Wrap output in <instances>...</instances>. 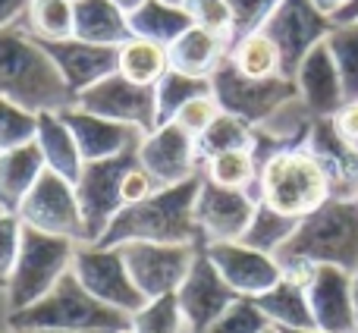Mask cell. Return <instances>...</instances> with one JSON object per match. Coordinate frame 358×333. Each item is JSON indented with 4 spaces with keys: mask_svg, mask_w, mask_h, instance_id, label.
Returning <instances> with one entry per match:
<instances>
[{
    "mask_svg": "<svg viewBox=\"0 0 358 333\" xmlns=\"http://www.w3.org/2000/svg\"><path fill=\"white\" fill-rule=\"evenodd\" d=\"M261 309V315L267 318V324L277 330H311L315 318H311V305H308V292L302 283L283 277L277 286L264 292V296L252 299Z\"/></svg>",
    "mask_w": 358,
    "mask_h": 333,
    "instance_id": "obj_27",
    "label": "cell"
},
{
    "mask_svg": "<svg viewBox=\"0 0 358 333\" xmlns=\"http://www.w3.org/2000/svg\"><path fill=\"white\" fill-rule=\"evenodd\" d=\"M16 217L22 220V227L63 236L73 242H85V223H82V211L76 201V189L69 179L57 176L54 170H44L38 176V183L19 204Z\"/></svg>",
    "mask_w": 358,
    "mask_h": 333,
    "instance_id": "obj_10",
    "label": "cell"
},
{
    "mask_svg": "<svg viewBox=\"0 0 358 333\" xmlns=\"http://www.w3.org/2000/svg\"><path fill=\"white\" fill-rule=\"evenodd\" d=\"M258 208V198L242 189H223L201 176V189L195 198V223L201 233V246L210 242H239Z\"/></svg>",
    "mask_w": 358,
    "mask_h": 333,
    "instance_id": "obj_13",
    "label": "cell"
},
{
    "mask_svg": "<svg viewBox=\"0 0 358 333\" xmlns=\"http://www.w3.org/2000/svg\"><path fill=\"white\" fill-rule=\"evenodd\" d=\"M311 3H315L317 13H324L327 19H336L349 6V0H311Z\"/></svg>",
    "mask_w": 358,
    "mask_h": 333,
    "instance_id": "obj_47",
    "label": "cell"
},
{
    "mask_svg": "<svg viewBox=\"0 0 358 333\" xmlns=\"http://www.w3.org/2000/svg\"><path fill=\"white\" fill-rule=\"evenodd\" d=\"M198 161H210V157L223 155V151H242L255 148V126L245 120L233 117V113H217V120L195 139Z\"/></svg>",
    "mask_w": 358,
    "mask_h": 333,
    "instance_id": "obj_32",
    "label": "cell"
},
{
    "mask_svg": "<svg viewBox=\"0 0 358 333\" xmlns=\"http://www.w3.org/2000/svg\"><path fill=\"white\" fill-rule=\"evenodd\" d=\"M336 19H358V0H349V6Z\"/></svg>",
    "mask_w": 358,
    "mask_h": 333,
    "instance_id": "obj_50",
    "label": "cell"
},
{
    "mask_svg": "<svg viewBox=\"0 0 358 333\" xmlns=\"http://www.w3.org/2000/svg\"><path fill=\"white\" fill-rule=\"evenodd\" d=\"M283 277L308 283L317 264H334L352 274L358 267V201L355 198H327L317 211L302 217L277 255Z\"/></svg>",
    "mask_w": 358,
    "mask_h": 333,
    "instance_id": "obj_1",
    "label": "cell"
},
{
    "mask_svg": "<svg viewBox=\"0 0 358 333\" xmlns=\"http://www.w3.org/2000/svg\"><path fill=\"white\" fill-rule=\"evenodd\" d=\"M229 6V22H233V41L245 38L252 31H261L271 16L277 13L280 0H227Z\"/></svg>",
    "mask_w": 358,
    "mask_h": 333,
    "instance_id": "obj_38",
    "label": "cell"
},
{
    "mask_svg": "<svg viewBox=\"0 0 358 333\" xmlns=\"http://www.w3.org/2000/svg\"><path fill=\"white\" fill-rule=\"evenodd\" d=\"M201 176L210 183L223 185V189H242L255 195V179H258V161H255L252 148L242 151H223V155L210 157L201 164Z\"/></svg>",
    "mask_w": 358,
    "mask_h": 333,
    "instance_id": "obj_34",
    "label": "cell"
},
{
    "mask_svg": "<svg viewBox=\"0 0 358 333\" xmlns=\"http://www.w3.org/2000/svg\"><path fill=\"white\" fill-rule=\"evenodd\" d=\"M0 98L29 113H60L76 104V94L57 73L48 50L22 29V22L0 29Z\"/></svg>",
    "mask_w": 358,
    "mask_h": 333,
    "instance_id": "obj_3",
    "label": "cell"
},
{
    "mask_svg": "<svg viewBox=\"0 0 358 333\" xmlns=\"http://www.w3.org/2000/svg\"><path fill=\"white\" fill-rule=\"evenodd\" d=\"M19 239H22V220L16 214L0 211V290H6V280H10L13 264H16Z\"/></svg>",
    "mask_w": 358,
    "mask_h": 333,
    "instance_id": "obj_43",
    "label": "cell"
},
{
    "mask_svg": "<svg viewBox=\"0 0 358 333\" xmlns=\"http://www.w3.org/2000/svg\"><path fill=\"white\" fill-rule=\"evenodd\" d=\"M48 57L54 60L57 73L63 76L66 88L79 98L101 79L117 73V48H104V44L79 41V38H63V41H41Z\"/></svg>",
    "mask_w": 358,
    "mask_h": 333,
    "instance_id": "obj_19",
    "label": "cell"
},
{
    "mask_svg": "<svg viewBox=\"0 0 358 333\" xmlns=\"http://www.w3.org/2000/svg\"><path fill=\"white\" fill-rule=\"evenodd\" d=\"M352 309H355V333H358V267L352 271Z\"/></svg>",
    "mask_w": 358,
    "mask_h": 333,
    "instance_id": "obj_48",
    "label": "cell"
},
{
    "mask_svg": "<svg viewBox=\"0 0 358 333\" xmlns=\"http://www.w3.org/2000/svg\"><path fill=\"white\" fill-rule=\"evenodd\" d=\"M136 161L142 170H148V176L157 185H176L201 173L195 139L173 120L142 136L136 148Z\"/></svg>",
    "mask_w": 358,
    "mask_h": 333,
    "instance_id": "obj_15",
    "label": "cell"
},
{
    "mask_svg": "<svg viewBox=\"0 0 358 333\" xmlns=\"http://www.w3.org/2000/svg\"><path fill=\"white\" fill-rule=\"evenodd\" d=\"M227 60L239 69L248 79H273V76H283V57L280 48L264 29L252 31L245 38H236L229 44Z\"/></svg>",
    "mask_w": 358,
    "mask_h": 333,
    "instance_id": "obj_30",
    "label": "cell"
},
{
    "mask_svg": "<svg viewBox=\"0 0 358 333\" xmlns=\"http://www.w3.org/2000/svg\"><path fill=\"white\" fill-rule=\"evenodd\" d=\"M22 29L35 41H63L73 38V0H29Z\"/></svg>",
    "mask_w": 358,
    "mask_h": 333,
    "instance_id": "obj_33",
    "label": "cell"
},
{
    "mask_svg": "<svg viewBox=\"0 0 358 333\" xmlns=\"http://www.w3.org/2000/svg\"><path fill=\"white\" fill-rule=\"evenodd\" d=\"M308 305L315 327L324 333H355V309H352V274L334 264H317L311 271Z\"/></svg>",
    "mask_w": 358,
    "mask_h": 333,
    "instance_id": "obj_18",
    "label": "cell"
},
{
    "mask_svg": "<svg viewBox=\"0 0 358 333\" xmlns=\"http://www.w3.org/2000/svg\"><path fill=\"white\" fill-rule=\"evenodd\" d=\"M217 113H220V104L214 101V94H201V98L189 101V104H185L182 111L176 113L173 123L182 126V129L189 132L192 139H198V136H201V132L217 120Z\"/></svg>",
    "mask_w": 358,
    "mask_h": 333,
    "instance_id": "obj_42",
    "label": "cell"
},
{
    "mask_svg": "<svg viewBox=\"0 0 358 333\" xmlns=\"http://www.w3.org/2000/svg\"><path fill=\"white\" fill-rule=\"evenodd\" d=\"M330 25H334V19L317 13V6L311 0H280L277 13L264 25V31L277 41L286 79H292L299 63L305 60V54L327 38Z\"/></svg>",
    "mask_w": 358,
    "mask_h": 333,
    "instance_id": "obj_14",
    "label": "cell"
},
{
    "mask_svg": "<svg viewBox=\"0 0 358 333\" xmlns=\"http://www.w3.org/2000/svg\"><path fill=\"white\" fill-rule=\"evenodd\" d=\"M227 54H229V38L214 35L208 29H198V25L185 29L167 48L170 69L185 76H198V79H210V73L227 60Z\"/></svg>",
    "mask_w": 358,
    "mask_h": 333,
    "instance_id": "obj_24",
    "label": "cell"
},
{
    "mask_svg": "<svg viewBox=\"0 0 358 333\" xmlns=\"http://www.w3.org/2000/svg\"><path fill=\"white\" fill-rule=\"evenodd\" d=\"M6 333H73V330H6Z\"/></svg>",
    "mask_w": 358,
    "mask_h": 333,
    "instance_id": "obj_51",
    "label": "cell"
},
{
    "mask_svg": "<svg viewBox=\"0 0 358 333\" xmlns=\"http://www.w3.org/2000/svg\"><path fill=\"white\" fill-rule=\"evenodd\" d=\"M82 286L92 292L98 302L110 305V309L123 311V315H136L148 299L138 292V286L132 283L129 271H126L123 252L117 246H98V242H79L73 255V267Z\"/></svg>",
    "mask_w": 358,
    "mask_h": 333,
    "instance_id": "obj_8",
    "label": "cell"
},
{
    "mask_svg": "<svg viewBox=\"0 0 358 333\" xmlns=\"http://www.w3.org/2000/svg\"><path fill=\"white\" fill-rule=\"evenodd\" d=\"M129 330L132 333H182V330H189L176 292L161 296V299H148V302L129 318Z\"/></svg>",
    "mask_w": 358,
    "mask_h": 333,
    "instance_id": "obj_37",
    "label": "cell"
},
{
    "mask_svg": "<svg viewBox=\"0 0 358 333\" xmlns=\"http://www.w3.org/2000/svg\"><path fill=\"white\" fill-rule=\"evenodd\" d=\"M355 201H358V195H355Z\"/></svg>",
    "mask_w": 358,
    "mask_h": 333,
    "instance_id": "obj_56",
    "label": "cell"
},
{
    "mask_svg": "<svg viewBox=\"0 0 358 333\" xmlns=\"http://www.w3.org/2000/svg\"><path fill=\"white\" fill-rule=\"evenodd\" d=\"M210 94V79H198V76H185L176 69H167L161 82L155 85V98H157V126L170 123L189 101Z\"/></svg>",
    "mask_w": 358,
    "mask_h": 333,
    "instance_id": "obj_36",
    "label": "cell"
},
{
    "mask_svg": "<svg viewBox=\"0 0 358 333\" xmlns=\"http://www.w3.org/2000/svg\"><path fill=\"white\" fill-rule=\"evenodd\" d=\"M267 327L271 324H267V318L261 315V309L252 299H236L204 333H261Z\"/></svg>",
    "mask_w": 358,
    "mask_h": 333,
    "instance_id": "obj_39",
    "label": "cell"
},
{
    "mask_svg": "<svg viewBox=\"0 0 358 333\" xmlns=\"http://www.w3.org/2000/svg\"><path fill=\"white\" fill-rule=\"evenodd\" d=\"M176 299H179V309H182L189 333H204L239 296H236L227 286V280L217 274V267L210 264L204 248H198L182 286L176 290Z\"/></svg>",
    "mask_w": 358,
    "mask_h": 333,
    "instance_id": "obj_17",
    "label": "cell"
},
{
    "mask_svg": "<svg viewBox=\"0 0 358 333\" xmlns=\"http://www.w3.org/2000/svg\"><path fill=\"white\" fill-rule=\"evenodd\" d=\"M161 189V185L155 183V179L148 176V170H142L138 161L129 166V173L123 176V208L126 204H136V201H145L148 195H155V192Z\"/></svg>",
    "mask_w": 358,
    "mask_h": 333,
    "instance_id": "obj_44",
    "label": "cell"
},
{
    "mask_svg": "<svg viewBox=\"0 0 358 333\" xmlns=\"http://www.w3.org/2000/svg\"><path fill=\"white\" fill-rule=\"evenodd\" d=\"M201 248L239 299H258L283 280L277 258L245 246V242H210Z\"/></svg>",
    "mask_w": 358,
    "mask_h": 333,
    "instance_id": "obj_16",
    "label": "cell"
},
{
    "mask_svg": "<svg viewBox=\"0 0 358 333\" xmlns=\"http://www.w3.org/2000/svg\"><path fill=\"white\" fill-rule=\"evenodd\" d=\"M10 330H73V333H117L129 327V315L98 302L85 286L66 271L57 286L31 302L29 309L10 311Z\"/></svg>",
    "mask_w": 358,
    "mask_h": 333,
    "instance_id": "obj_4",
    "label": "cell"
},
{
    "mask_svg": "<svg viewBox=\"0 0 358 333\" xmlns=\"http://www.w3.org/2000/svg\"><path fill=\"white\" fill-rule=\"evenodd\" d=\"M210 94L220 104L223 113L245 120L252 126H261L286 104L296 98V82L286 76H273V79H248L229 60L210 73Z\"/></svg>",
    "mask_w": 358,
    "mask_h": 333,
    "instance_id": "obj_7",
    "label": "cell"
},
{
    "mask_svg": "<svg viewBox=\"0 0 358 333\" xmlns=\"http://www.w3.org/2000/svg\"><path fill=\"white\" fill-rule=\"evenodd\" d=\"M167 3H176V6H182V3H185V0H167Z\"/></svg>",
    "mask_w": 358,
    "mask_h": 333,
    "instance_id": "obj_53",
    "label": "cell"
},
{
    "mask_svg": "<svg viewBox=\"0 0 358 333\" xmlns=\"http://www.w3.org/2000/svg\"><path fill=\"white\" fill-rule=\"evenodd\" d=\"M44 170L48 166H44V157L35 142L0 151V211L16 214L22 198L31 192V185L38 183Z\"/></svg>",
    "mask_w": 358,
    "mask_h": 333,
    "instance_id": "obj_26",
    "label": "cell"
},
{
    "mask_svg": "<svg viewBox=\"0 0 358 333\" xmlns=\"http://www.w3.org/2000/svg\"><path fill=\"white\" fill-rule=\"evenodd\" d=\"M280 333H324V330H317V327H311V330H280Z\"/></svg>",
    "mask_w": 358,
    "mask_h": 333,
    "instance_id": "obj_52",
    "label": "cell"
},
{
    "mask_svg": "<svg viewBox=\"0 0 358 333\" xmlns=\"http://www.w3.org/2000/svg\"><path fill=\"white\" fill-rule=\"evenodd\" d=\"M73 38L104 48H120L129 31V16L113 0H73Z\"/></svg>",
    "mask_w": 358,
    "mask_h": 333,
    "instance_id": "obj_25",
    "label": "cell"
},
{
    "mask_svg": "<svg viewBox=\"0 0 358 333\" xmlns=\"http://www.w3.org/2000/svg\"><path fill=\"white\" fill-rule=\"evenodd\" d=\"M123 252L126 271L145 299L170 296L182 286L192 261L201 246H164V242H126Z\"/></svg>",
    "mask_w": 358,
    "mask_h": 333,
    "instance_id": "obj_11",
    "label": "cell"
},
{
    "mask_svg": "<svg viewBox=\"0 0 358 333\" xmlns=\"http://www.w3.org/2000/svg\"><path fill=\"white\" fill-rule=\"evenodd\" d=\"M334 126H336V132L358 151V101L343 104V111L334 117Z\"/></svg>",
    "mask_w": 358,
    "mask_h": 333,
    "instance_id": "obj_45",
    "label": "cell"
},
{
    "mask_svg": "<svg viewBox=\"0 0 358 333\" xmlns=\"http://www.w3.org/2000/svg\"><path fill=\"white\" fill-rule=\"evenodd\" d=\"M25 6H29V0H0V29L22 22Z\"/></svg>",
    "mask_w": 358,
    "mask_h": 333,
    "instance_id": "obj_46",
    "label": "cell"
},
{
    "mask_svg": "<svg viewBox=\"0 0 358 333\" xmlns=\"http://www.w3.org/2000/svg\"><path fill=\"white\" fill-rule=\"evenodd\" d=\"M255 198L286 217H308L330 195V183L308 148H286L258 164Z\"/></svg>",
    "mask_w": 358,
    "mask_h": 333,
    "instance_id": "obj_5",
    "label": "cell"
},
{
    "mask_svg": "<svg viewBox=\"0 0 358 333\" xmlns=\"http://www.w3.org/2000/svg\"><path fill=\"white\" fill-rule=\"evenodd\" d=\"M308 155L321 164L334 198L358 195V151L336 132L334 120H315L305 139Z\"/></svg>",
    "mask_w": 358,
    "mask_h": 333,
    "instance_id": "obj_22",
    "label": "cell"
},
{
    "mask_svg": "<svg viewBox=\"0 0 358 333\" xmlns=\"http://www.w3.org/2000/svg\"><path fill=\"white\" fill-rule=\"evenodd\" d=\"M170 69V57L164 44H155L148 38H126L117 48V73L126 76L136 85H157Z\"/></svg>",
    "mask_w": 358,
    "mask_h": 333,
    "instance_id": "obj_29",
    "label": "cell"
},
{
    "mask_svg": "<svg viewBox=\"0 0 358 333\" xmlns=\"http://www.w3.org/2000/svg\"><path fill=\"white\" fill-rule=\"evenodd\" d=\"M79 242L63 239V236H50L41 229L22 227V239H19V255L13 274L6 280V302L10 311L29 309L41 296H48L57 286V280L73 267V255Z\"/></svg>",
    "mask_w": 358,
    "mask_h": 333,
    "instance_id": "obj_6",
    "label": "cell"
},
{
    "mask_svg": "<svg viewBox=\"0 0 358 333\" xmlns=\"http://www.w3.org/2000/svg\"><path fill=\"white\" fill-rule=\"evenodd\" d=\"M261 333H280L277 327H267V330H261Z\"/></svg>",
    "mask_w": 358,
    "mask_h": 333,
    "instance_id": "obj_54",
    "label": "cell"
},
{
    "mask_svg": "<svg viewBox=\"0 0 358 333\" xmlns=\"http://www.w3.org/2000/svg\"><path fill=\"white\" fill-rule=\"evenodd\" d=\"M201 189V173L185 183L161 185L145 201L126 204L110 220L98 246H126V242H164V246H201L195 223V198Z\"/></svg>",
    "mask_w": 358,
    "mask_h": 333,
    "instance_id": "obj_2",
    "label": "cell"
},
{
    "mask_svg": "<svg viewBox=\"0 0 358 333\" xmlns=\"http://www.w3.org/2000/svg\"><path fill=\"white\" fill-rule=\"evenodd\" d=\"M324 44L336 63L346 104L358 101V19H334Z\"/></svg>",
    "mask_w": 358,
    "mask_h": 333,
    "instance_id": "obj_31",
    "label": "cell"
},
{
    "mask_svg": "<svg viewBox=\"0 0 358 333\" xmlns=\"http://www.w3.org/2000/svg\"><path fill=\"white\" fill-rule=\"evenodd\" d=\"M60 117H63V123L69 126V132H73L76 145H79V155L85 164L107 161V157H120V155H126V151H136L145 136L136 126L94 117V113L82 111V107H76V104L60 111Z\"/></svg>",
    "mask_w": 358,
    "mask_h": 333,
    "instance_id": "obj_20",
    "label": "cell"
},
{
    "mask_svg": "<svg viewBox=\"0 0 358 333\" xmlns=\"http://www.w3.org/2000/svg\"><path fill=\"white\" fill-rule=\"evenodd\" d=\"M31 136H35V113L0 98V151L31 142Z\"/></svg>",
    "mask_w": 358,
    "mask_h": 333,
    "instance_id": "obj_40",
    "label": "cell"
},
{
    "mask_svg": "<svg viewBox=\"0 0 358 333\" xmlns=\"http://www.w3.org/2000/svg\"><path fill=\"white\" fill-rule=\"evenodd\" d=\"M292 82H296L299 101H302L305 111L315 120H334L343 111V104H346L340 73H336V63L324 41L315 44L305 54V60L299 63Z\"/></svg>",
    "mask_w": 358,
    "mask_h": 333,
    "instance_id": "obj_21",
    "label": "cell"
},
{
    "mask_svg": "<svg viewBox=\"0 0 358 333\" xmlns=\"http://www.w3.org/2000/svg\"><path fill=\"white\" fill-rule=\"evenodd\" d=\"M76 107L94 113V117L113 120V123L136 126L145 136H148L151 129H157L155 85H136V82H129L120 73L107 76V79H101L98 85H92L88 92H82L79 98H76Z\"/></svg>",
    "mask_w": 358,
    "mask_h": 333,
    "instance_id": "obj_12",
    "label": "cell"
},
{
    "mask_svg": "<svg viewBox=\"0 0 358 333\" xmlns=\"http://www.w3.org/2000/svg\"><path fill=\"white\" fill-rule=\"evenodd\" d=\"M113 3H117V6H120V10H123V13H126V16H129V13H132V10H138V6H142V3H145V0H113Z\"/></svg>",
    "mask_w": 358,
    "mask_h": 333,
    "instance_id": "obj_49",
    "label": "cell"
},
{
    "mask_svg": "<svg viewBox=\"0 0 358 333\" xmlns=\"http://www.w3.org/2000/svg\"><path fill=\"white\" fill-rule=\"evenodd\" d=\"M185 29H192V19L185 13V6L167 3V0H145L138 10L129 13L132 35L148 38V41L164 44V48H170Z\"/></svg>",
    "mask_w": 358,
    "mask_h": 333,
    "instance_id": "obj_28",
    "label": "cell"
},
{
    "mask_svg": "<svg viewBox=\"0 0 358 333\" xmlns=\"http://www.w3.org/2000/svg\"><path fill=\"white\" fill-rule=\"evenodd\" d=\"M117 333H132V330H129V327H126V330H117Z\"/></svg>",
    "mask_w": 358,
    "mask_h": 333,
    "instance_id": "obj_55",
    "label": "cell"
},
{
    "mask_svg": "<svg viewBox=\"0 0 358 333\" xmlns=\"http://www.w3.org/2000/svg\"><path fill=\"white\" fill-rule=\"evenodd\" d=\"M31 142L38 145L48 170H54L57 176L69 179V183L76 185L85 161H82L79 145H76L73 132H69V126L63 123L60 113L57 111L35 113V136H31Z\"/></svg>",
    "mask_w": 358,
    "mask_h": 333,
    "instance_id": "obj_23",
    "label": "cell"
},
{
    "mask_svg": "<svg viewBox=\"0 0 358 333\" xmlns=\"http://www.w3.org/2000/svg\"><path fill=\"white\" fill-rule=\"evenodd\" d=\"M132 164H136V151L82 164V173L73 189L82 211V223H85V242H101L110 220L123 211V176Z\"/></svg>",
    "mask_w": 358,
    "mask_h": 333,
    "instance_id": "obj_9",
    "label": "cell"
},
{
    "mask_svg": "<svg viewBox=\"0 0 358 333\" xmlns=\"http://www.w3.org/2000/svg\"><path fill=\"white\" fill-rule=\"evenodd\" d=\"M296 227H299L296 217H286V214H280V211H273V208H267V204L258 201L252 223H248V229L242 233L239 242L258 248V252L277 255L280 248L289 242V236L296 233Z\"/></svg>",
    "mask_w": 358,
    "mask_h": 333,
    "instance_id": "obj_35",
    "label": "cell"
},
{
    "mask_svg": "<svg viewBox=\"0 0 358 333\" xmlns=\"http://www.w3.org/2000/svg\"><path fill=\"white\" fill-rule=\"evenodd\" d=\"M182 6H185V13H189L192 25L229 38V44H233V22H229L227 0H185Z\"/></svg>",
    "mask_w": 358,
    "mask_h": 333,
    "instance_id": "obj_41",
    "label": "cell"
}]
</instances>
